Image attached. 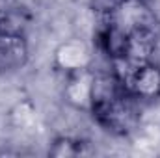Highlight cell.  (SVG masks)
Wrapping results in <instances>:
<instances>
[{"label": "cell", "instance_id": "obj_1", "mask_svg": "<svg viewBox=\"0 0 160 158\" xmlns=\"http://www.w3.org/2000/svg\"><path fill=\"white\" fill-rule=\"evenodd\" d=\"M112 73L119 78L123 89L142 102L160 101V65L151 62L130 65L127 62H114Z\"/></svg>", "mask_w": 160, "mask_h": 158}, {"label": "cell", "instance_id": "obj_2", "mask_svg": "<svg viewBox=\"0 0 160 158\" xmlns=\"http://www.w3.org/2000/svg\"><path fill=\"white\" fill-rule=\"evenodd\" d=\"M52 67L62 73L69 75L80 69L93 67V48L82 37H69L62 41L52 54Z\"/></svg>", "mask_w": 160, "mask_h": 158}, {"label": "cell", "instance_id": "obj_3", "mask_svg": "<svg viewBox=\"0 0 160 158\" xmlns=\"http://www.w3.org/2000/svg\"><path fill=\"white\" fill-rule=\"evenodd\" d=\"M95 75H97V71L93 67L80 69V71H75V73L63 75L65 82H63V87H62V97H63V101L71 108L89 114Z\"/></svg>", "mask_w": 160, "mask_h": 158}, {"label": "cell", "instance_id": "obj_4", "mask_svg": "<svg viewBox=\"0 0 160 158\" xmlns=\"http://www.w3.org/2000/svg\"><path fill=\"white\" fill-rule=\"evenodd\" d=\"M30 60V47L26 36L0 32V77L19 73Z\"/></svg>", "mask_w": 160, "mask_h": 158}, {"label": "cell", "instance_id": "obj_5", "mask_svg": "<svg viewBox=\"0 0 160 158\" xmlns=\"http://www.w3.org/2000/svg\"><path fill=\"white\" fill-rule=\"evenodd\" d=\"M30 24H32V11L28 6L9 4L0 9V32L2 34L26 36Z\"/></svg>", "mask_w": 160, "mask_h": 158}, {"label": "cell", "instance_id": "obj_6", "mask_svg": "<svg viewBox=\"0 0 160 158\" xmlns=\"http://www.w3.org/2000/svg\"><path fill=\"white\" fill-rule=\"evenodd\" d=\"M88 141L73 138V136H56L48 147V155L56 158H71V156H82L88 155Z\"/></svg>", "mask_w": 160, "mask_h": 158}, {"label": "cell", "instance_id": "obj_7", "mask_svg": "<svg viewBox=\"0 0 160 158\" xmlns=\"http://www.w3.org/2000/svg\"><path fill=\"white\" fill-rule=\"evenodd\" d=\"M145 2H149V0H145Z\"/></svg>", "mask_w": 160, "mask_h": 158}]
</instances>
